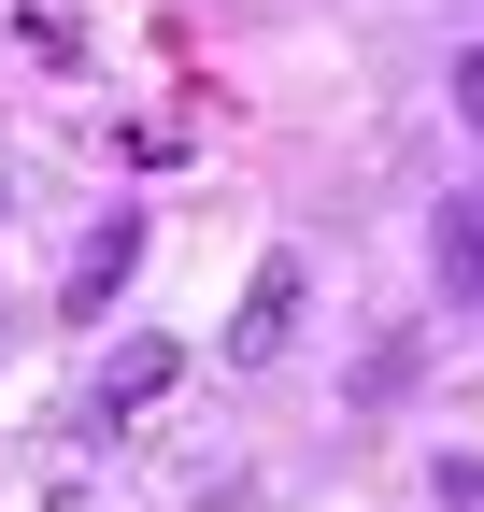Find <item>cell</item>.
<instances>
[{
  "label": "cell",
  "mask_w": 484,
  "mask_h": 512,
  "mask_svg": "<svg viewBox=\"0 0 484 512\" xmlns=\"http://www.w3.org/2000/svg\"><path fill=\"white\" fill-rule=\"evenodd\" d=\"M428 271H442L456 313H484V185H456V200L428 214Z\"/></svg>",
  "instance_id": "obj_1"
},
{
  "label": "cell",
  "mask_w": 484,
  "mask_h": 512,
  "mask_svg": "<svg viewBox=\"0 0 484 512\" xmlns=\"http://www.w3.org/2000/svg\"><path fill=\"white\" fill-rule=\"evenodd\" d=\"M299 328V256H257V285H242V328H228V356H271Z\"/></svg>",
  "instance_id": "obj_2"
},
{
  "label": "cell",
  "mask_w": 484,
  "mask_h": 512,
  "mask_svg": "<svg viewBox=\"0 0 484 512\" xmlns=\"http://www.w3.org/2000/svg\"><path fill=\"white\" fill-rule=\"evenodd\" d=\"M129 256H143V228H129V214H114V228L86 242V271H72V313H100L114 285H129Z\"/></svg>",
  "instance_id": "obj_3"
},
{
  "label": "cell",
  "mask_w": 484,
  "mask_h": 512,
  "mask_svg": "<svg viewBox=\"0 0 484 512\" xmlns=\"http://www.w3.org/2000/svg\"><path fill=\"white\" fill-rule=\"evenodd\" d=\"M157 384H171V342H129V356H114V370H100V413H143V399H157Z\"/></svg>",
  "instance_id": "obj_4"
},
{
  "label": "cell",
  "mask_w": 484,
  "mask_h": 512,
  "mask_svg": "<svg viewBox=\"0 0 484 512\" xmlns=\"http://www.w3.org/2000/svg\"><path fill=\"white\" fill-rule=\"evenodd\" d=\"M456 100H470V128H484V43H470V57H456Z\"/></svg>",
  "instance_id": "obj_5"
}]
</instances>
